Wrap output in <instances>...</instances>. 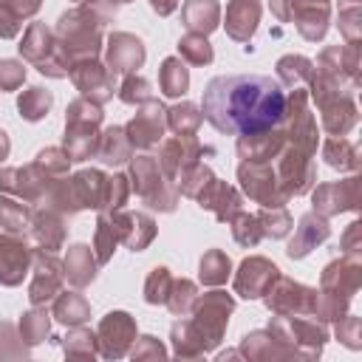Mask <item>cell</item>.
<instances>
[{
  "mask_svg": "<svg viewBox=\"0 0 362 362\" xmlns=\"http://www.w3.org/2000/svg\"><path fill=\"white\" fill-rule=\"evenodd\" d=\"M204 116L221 133L252 136L283 119L286 93L277 79L263 74L215 76L204 90Z\"/></svg>",
  "mask_w": 362,
  "mask_h": 362,
  "instance_id": "cell-1",
  "label": "cell"
}]
</instances>
